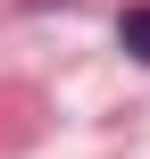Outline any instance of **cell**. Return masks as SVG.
Returning <instances> with one entry per match:
<instances>
[{"instance_id":"1","label":"cell","mask_w":150,"mask_h":159,"mask_svg":"<svg viewBox=\"0 0 150 159\" xmlns=\"http://www.w3.org/2000/svg\"><path fill=\"white\" fill-rule=\"evenodd\" d=\"M117 42H125L134 59H150V8H125V17H117Z\"/></svg>"}]
</instances>
